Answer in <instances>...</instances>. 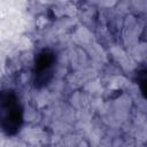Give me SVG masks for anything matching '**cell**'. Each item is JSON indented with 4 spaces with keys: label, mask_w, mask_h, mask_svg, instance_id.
Here are the masks:
<instances>
[{
    "label": "cell",
    "mask_w": 147,
    "mask_h": 147,
    "mask_svg": "<svg viewBox=\"0 0 147 147\" xmlns=\"http://www.w3.org/2000/svg\"><path fill=\"white\" fill-rule=\"evenodd\" d=\"M136 82L141 91V94L145 99H147V68L140 69L136 74Z\"/></svg>",
    "instance_id": "obj_3"
},
{
    "label": "cell",
    "mask_w": 147,
    "mask_h": 147,
    "mask_svg": "<svg viewBox=\"0 0 147 147\" xmlns=\"http://www.w3.org/2000/svg\"><path fill=\"white\" fill-rule=\"evenodd\" d=\"M56 55L51 48L41 49L34 57L33 84L37 88L46 86L54 77Z\"/></svg>",
    "instance_id": "obj_2"
},
{
    "label": "cell",
    "mask_w": 147,
    "mask_h": 147,
    "mask_svg": "<svg viewBox=\"0 0 147 147\" xmlns=\"http://www.w3.org/2000/svg\"><path fill=\"white\" fill-rule=\"evenodd\" d=\"M1 126L7 136H15L23 124V107L17 94L11 90L2 91L0 98Z\"/></svg>",
    "instance_id": "obj_1"
}]
</instances>
